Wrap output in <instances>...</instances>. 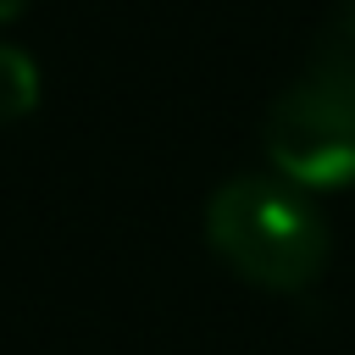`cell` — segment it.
Returning <instances> with one entry per match:
<instances>
[{
	"label": "cell",
	"mask_w": 355,
	"mask_h": 355,
	"mask_svg": "<svg viewBox=\"0 0 355 355\" xmlns=\"http://www.w3.org/2000/svg\"><path fill=\"white\" fill-rule=\"evenodd\" d=\"M205 239L227 261L233 277L294 294L322 277L327 266V222L311 189L277 172H239L205 205Z\"/></svg>",
	"instance_id": "obj_1"
},
{
	"label": "cell",
	"mask_w": 355,
	"mask_h": 355,
	"mask_svg": "<svg viewBox=\"0 0 355 355\" xmlns=\"http://www.w3.org/2000/svg\"><path fill=\"white\" fill-rule=\"evenodd\" d=\"M33 105H39V67L22 44L0 39V128L22 122Z\"/></svg>",
	"instance_id": "obj_3"
},
{
	"label": "cell",
	"mask_w": 355,
	"mask_h": 355,
	"mask_svg": "<svg viewBox=\"0 0 355 355\" xmlns=\"http://www.w3.org/2000/svg\"><path fill=\"white\" fill-rule=\"evenodd\" d=\"M33 0H0V22H11V17H22Z\"/></svg>",
	"instance_id": "obj_5"
},
{
	"label": "cell",
	"mask_w": 355,
	"mask_h": 355,
	"mask_svg": "<svg viewBox=\"0 0 355 355\" xmlns=\"http://www.w3.org/2000/svg\"><path fill=\"white\" fill-rule=\"evenodd\" d=\"M266 161L300 189L355 183V50L322 44L266 111Z\"/></svg>",
	"instance_id": "obj_2"
},
{
	"label": "cell",
	"mask_w": 355,
	"mask_h": 355,
	"mask_svg": "<svg viewBox=\"0 0 355 355\" xmlns=\"http://www.w3.org/2000/svg\"><path fill=\"white\" fill-rule=\"evenodd\" d=\"M333 39L355 50V0H338V33H333Z\"/></svg>",
	"instance_id": "obj_4"
}]
</instances>
